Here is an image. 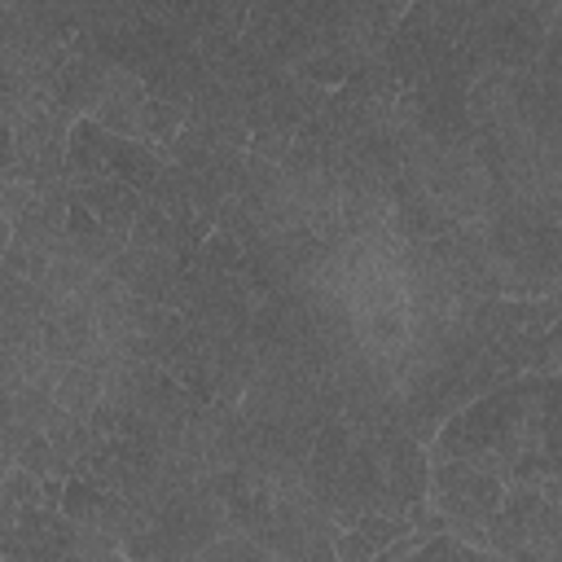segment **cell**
I'll list each match as a JSON object with an SVG mask.
<instances>
[{
    "label": "cell",
    "mask_w": 562,
    "mask_h": 562,
    "mask_svg": "<svg viewBox=\"0 0 562 562\" xmlns=\"http://www.w3.org/2000/svg\"><path fill=\"white\" fill-rule=\"evenodd\" d=\"M562 382L518 373L487 395L457 408L435 439L426 443V461H470L505 483L522 452L562 457Z\"/></svg>",
    "instance_id": "6da1fadb"
},
{
    "label": "cell",
    "mask_w": 562,
    "mask_h": 562,
    "mask_svg": "<svg viewBox=\"0 0 562 562\" xmlns=\"http://www.w3.org/2000/svg\"><path fill=\"white\" fill-rule=\"evenodd\" d=\"M483 549L509 562H562V505L536 487L509 483L483 522Z\"/></svg>",
    "instance_id": "7a4b0ae2"
},
{
    "label": "cell",
    "mask_w": 562,
    "mask_h": 562,
    "mask_svg": "<svg viewBox=\"0 0 562 562\" xmlns=\"http://www.w3.org/2000/svg\"><path fill=\"white\" fill-rule=\"evenodd\" d=\"M505 496V483L470 461H430V479H426V505L448 522H465V527H483L496 505Z\"/></svg>",
    "instance_id": "3957f363"
},
{
    "label": "cell",
    "mask_w": 562,
    "mask_h": 562,
    "mask_svg": "<svg viewBox=\"0 0 562 562\" xmlns=\"http://www.w3.org/2000/svg\"><path fill=\"white\" fill-rule=\"evenodd\" d=\"M75 522L61 509L31 505L18 514L13 527L0 531V558L4 562H70Z\"/></svg>",
    "instance_id": "277c9868"
},
{
    "label": "cell",
    "mask_w": 562,
    "mask_h": 562,
    "mask_svg": "<svg viewBox=\"0 0 562 562\" xmlns=\"http://www.w3.org/2000/svg\"><path fill=\"white\" fill-rule=\"evenodd\" d=\"M61 514L79 527H92V531L119 540V544L140 531V509L132 501H123L119 492H110L92 479H75V474L61 487Z\"/></svg>",
    "instance_id": "5b68a950"
},
{
    "label": "cell",
    "mask_w": 562,
    "mask_h": 562,
    "mask_svg": "<svg viewBox=\"0 0 562 562\" xmlns=\"http://www.w3.org/2000/svg\"><path fill=\"white\" fill-rule=\"evenodd\" d=\"M382 470H386V492L400 505V514H408L413 505H426V479H430V461L426 448L404 435V430H386L382 439H373Z\"/></svg>",
    "instance_id": "8992f818"
},
{
    "label": "cell",
    "mask_w": 562,
    "mask_h": 562,
    "mask_svg": "<svg viewBox=\"0 0 562 562\" xmlns=\"http://www.w3.org/2000/svg\"><path fill=\"white\" fill-rule=\"evenodd\" d=\"M70 202H79L110 237H119L127 246V233H132V220L136 211L145 206V198L136 189H127L123 180L114 176H101V180H83V184H70Z\"/></svg>",
    "instance_id": "52a82bcc"
},
{
    "label": "cell",
    "mask_w": 562,
    "mask_h": 562,
    "mask_svg": "<svg viewBox=\"0 0 562 562\" xmlns=\"http://www.w3.org/2000/svg\"><path fill=\"white\" fill-rule=\"evenodd\" d=\"M114 132H105L92 114L75 119L66 132V184H83V180H101L110 149H114Z\"/></svg>",
    "instance_id": "ba28073f"
},
{
    "label": "cell",
    "mask_w": 562,
    "mask_h": 562,
    "mask_svg": "<svg viewBox=\"0 0 562 562\" xmlns=\"http://www.w3.org/2000/svg\"><path fill=\"white\" fill-rule=\"evenodd\" d=\"M140 105H145L140 79L110 66L105 97H101V105L92 110V119H97L105 132H114V136H123V140H136V114H140Z\"/></svg>",
    "instance_id": "9c48e42d"
},
{
    "label": "cell",
    "mask_w": 562,
    "mask_h": 562,
    "mask_svg": "<svg viewBox=\"0 0 562 562\" xmlns=\"http://www.w3.org/2000/svg\"><path fill=\"white\" fill-rule=\"evenodd\" d=\"M171 158H167V149H158V145H145V140H114V149H110V162H105V176H114V180H123L127 189H136L140 198L154 189V180L162 176V167H167Z\"/></svg>",
    "instance_id": "30bf717a"
},
{
    "label": "cell",
    "mask_w": 562,
    "mask_h": 562,
    "mask_svg": "<svg viewBox=\"0 0 562 562\" xmlns=\"http://www.w3.org/2000/svg\"><path fill=\"white\" fill-rule=\"evenodd\" d=\"M53 404L66 408L70 417H88L101 404V373L88 364H61L53 382Z\"/></svg>",
    "instance_id": "8fae6325"
},
{
    "label": "cell",
    "mask_w": 562,
    "mask_h": 562,
    "mask_svg": "<svg viewBox=\"0 0 562 562\" xmlns=\"http://www.w3.org/2000/svg\"><path fill=\"white\" fill-rule=\"evenodd\" d=\"M127 250H149V255H176L180 259V241H176V224L162 206L145 202L132 220V233H127Z\"/></svg>",
    "instance_id": "7c38bea8"
},
{
    "label": "cell",
    "mask_w": 562,
    "mask_h": 562,
    "mask_svg": "<svg viewBox=\"0 0 562 562\" xmlns=\"http://www.w3.org/2000/svg\"><path fill=\"white\" fill-rule=\"evenodd\" d=\"M40 435L53 443V452L66 461V465H75V461H83L88 452H92V430H88V422L83 417H70L66 408H57L53 404V413L44 417V426H40Z\"/></svg>",
    "instance_id": "4fadbf2b"
},
{
    "label": "cell",
    "mask_w": 562,
    "mask_h": 562,
    "mask_svg": "<svg viewBox=\"0 0 562 562\" xmlns=\"http://www.w3.org/2000/svg\"><path fill=\"white\" fill-rule=\"evenodd\" d=\"M184 114H189V110H180V105H167V101H154V97H145L140 114H136V140L167 149V145L176 140V132L184 127Z\"/></svg>",
    "instance_id": "5bb4252c"
},
{
    "label": "cell",
    "mask_w": 562,
    "mask_h": 562,
    "mask_svg": "<svg viewBox=\"0 0 562 562\" xmlns=\"http://www.w3.org/2000/svg\"><path fill=\"white\" fill-rule=\"evenodd\" d=\"M404 562H487V549H474V544H465V540L439 531V536L422 540Z\"/></svg>",
    "instance_id": "9a60e30c"
},
{
    "label": "cell",
    "mask_w": 562,
    "mask_h": 562,
    "mask_svg": "<svg viewBox=\"0 0 562 562\" xmlns=\"http://www.w3.org/2000/svg\"><path fill=\"white\" fill-rule=\"evenodd\" d=\"M184 562H277L268 549H259L255 540H246V536H220V540H211L202 553H193V558H184Z\"/></svg>",
    "instance_id": "2e32d148"
},
{
    "label": "cell",
    "mask_w": 562,
    "mask_h": 562,
    "mask_svg": "<svg viewBox=\"0 0 562 562\" xmlns=\"http://www.w3.org/2000/svg\"><path fill=\"white\" fill-rule=\"evenodd\" d=\"M13 465L31 470L35 479H70V465L53 452V443H48L44 435H31V439L22 443V452H18V461H13Z\"/></svg>",
    "instance_id": "e0dca14e"
},
{
    "label": "cell",
    "mask_w": 562,
    "mask_h": 562,
    "mask_svg": "<svg viewBox=\"0 0 562 562\" xmlns=\"http://www.w3.org/2000/svg\"><path fill=\"white\" fill-rule=\"evenodd\" d=\"M356 531H360L373 549H386V544L404 540L413 527H408V518H400V514H364V518H356Z\"/></svg>",
    "instance_id": "ac0fdd59"
},
{
    "label": "cell",
    "mask_w": 562,
    "mask_h": 562,
    "mask_svg": "<svg viewBox=\"0 0 562 562\" xmlns=\"http://www.w3.org/2000/svg\"><path fill=\"white\" fill-rule=\"evenodd\" d=\"M0 492L18 505V509H31V505H40V479L31 474V470H22V465H9L4 470V479H0Z\"/></svg>",
    "instance_id": "d6986e66"
},
{
    "label": "cell",
    "mask_w": 562,
    "mask_h": 562,
    "mask_svg": "<svg viewBox=\"0 0 562 562\" xmlns=\"http://www.w3.org/2000/svg\"><path fill=\"white\" fill-rule=\"evenodd\" d=\"M378 549L356 531V527H338L334 531V562H369Z\"/></svg>",
    "instance_id": "ffe728a7"
},
{
    "label": "cell",
    "mask_w": 562,
    "mask_h": 562,
    "mask_svg": "<svg viewBox=\"0 0 562 562\" xmlns=\"http://www.w3.org/2000/svg\"><path fill=\"white\" fill-rule=\"evenodd\" d=\"M290 140H294V136H285V132H250L246 154H255V158H263V162H281L285 149H290Z\"/></svg>",
    "instance_id": "44dd1931"
},
{
    "label": "cell",
    "mask_w": 562,
    "mask_h": 562,
    "mask_svg": "<svg viewBox=\"0 0 562 562\" xmlns=\"http://www.w3.org/2000/svg\"><path fill=\"white\" fill-rule=\"evenodd\" d=\"M61 487H66V479H40V505L61 509Z\"/></svg>",
    "instance_id": "7402d4cb"
},
{
    "label": "cell",
    "mask_w": 562,
    "mask_h": 562,
    "mask_svg": "<svg viewBox=\"0 0 562 562\" xmlns=\"http://www.w3.org/2000/svg\"><path fill=\"white\" fill-rule=\"evenodd\" d=\"M13 171V127L0 119V180Z\"/></svg>",
    "instance_id": "603a6c76"
},
{
    "label": "cell",
    "mask_w": 562,
    "mask_h": 562,
    "mask_svg": "<svg viewBox=\"0 0 562 562\" xmlns=\"http://www.w3.org/2000/svg\"><path fill=\"white\" fill-rule=\"evenodd\" d=\"M9 250V220H0V255Z\"/></svg>",
    "instance_id": "cb8c5ba5"
},
{
    "label": "cell",
    "mask_w": 562,
    "mask_h": 562,
    "mask_svg": "<svg viewBox=\"0 0 562 562\" xmlns=\"http://www.w3.org/2000/svg\"><path fill=\"white\" fill-rule=\"evenodd\" d=\"M487 562H509V558H496V553H487Z\"/></svg>",
    "instance_id": "d4e9b609"
},
{
    "label": "cell",
    "mask_w": 562,
    "mask_h": 562,
    "mask_svg": "<svg viewBox=\"0 0 562 562\" xmlns=\"http://www.w3.org/2000/svg\"><path fill=\"white\" fill-rule=\"evenodd\" d=\"M0 562H4V558H0Z\"/></svg>",
    "instance_id": "484cf974"
}]
</instances>
